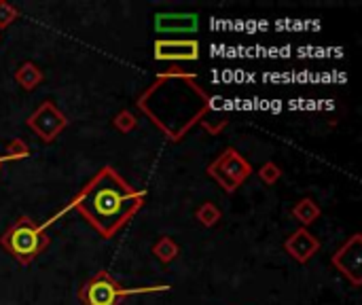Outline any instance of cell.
<instances>
[{
  "instance_id": "6da1fadb",
  "label": "cell",
  "mask_w": 362,
  "mask_h": 305,
  "mask_svg": "<svg viewBox=\"0 0 362 305\" xmlns=\"http://www.w3.org/2000/svg\"><path fill=\"white\" fill-rule=\"evenodd\" d=\"M136 106L170 142L178 144L212 110V98L195 74L170 70L157 74L138 96Z\"/></svg>"
},
{
  "instance_id": "7a4b0ae2",
  "label": "cell",
  "mask_w": 362,
  "mask_h": 305,
  "mask_svg": "<svg viewBox=\"0 0 362 305\" xmlns=\"http://www.w3.org/2000/svg\"><path fill=\"white\" fill-rule=\"evenodd\" d=\"M146 193L127 183L112 166H104L81 191L72 197L70 206L76 210L100 238H115L144 206Z\"/></svg>"
},
{
  "instance_id": "3957f363",
  "label": "cell",
  "mask_w": 362,
  "mask_h": 305,
  "mask_svg": "<svg viewBox=\"0 0 362 305\" xmlns=\"http://www.w3.org/2000/svg\"><path fill=\"white\" fill-rule=\"evenodd\" d=\"M0 246L6 255H11L17 263L30 265L34 259H38L47 246L49 236L45 225H36L30 217H19L2 236Z\"/></svg>"
},
{
  "instance_id": "277c9868",
  "label": "cell",
  "mask_w": 362,
  "mask_h": 305,
  "mask_svg": "<svg viewBox=\"0 0 362 305\" xmlns=\"http://www.w3.org/2000/svg\"><path fill=\"white\" fill-rule=\"evenodd\" d=\"M159 291H170V287L163 284V287H146V289H123L106 270H102L78 289V301L81 305H121L125 297L140 295V293H159Z\"/></svg>"
},
{
  "instance_id": "5b68a950",
  "label": "cell",
  "mask_w": 362,
  "mask_h": 305,
  "mask_svg": "<svg viewBox=\"0 0 362 305\" xmlns=\"http://www.w3.org/2000/svg\"><path fill=\"white\" fill-rule=\"evenodd\" d=\"M255 168L252 163L233 146H227L208 168L206 174L216 180V185L225 191V193H235L250 176H252Z\"/></svg>"
},
{
  "instance_id": "8992f818",
  "label": "cell",
  "mask_w": 362,
  "mask_h": 305,
  "mask_svg": "<svg viewBox=\"0 0 362 305\" xmlns=\"http://www.w3.org/2000/svg\"><path fill=\"white\" fill-rule=\"evenodd\" d=\"M68 117L57 108L53 100H45L28 119L25 125L36 134V138L45 144H51L57 140V136L68 127Z\"/></svg>"
},
{
  "instance_id": "52a82bcc",
  "label": "cell",
  "mask_w": 362,
  "mask_h": 305,
  "mask_svg": "<svg viewBox=\"0 0 362 305\" xmlns=\"http://www.w3.org/2000/svg\"><path fill=\"white\" fill-rule=\"evenodd\" d=\"M333 267L352 284V287H362V236L354 234L346 244H341L333 259Z\"/></svg>"
},
{
  "instance_id": "ba28073f",
  "label": "cell",
  "mask_w": 362,
  "mask_h": 305,
  "mask_svg": "<svg viewBox=\"0 0 362 305\" xmlns=\"http://www.w3.org/2000/svg\"><path fill=\"white\" fill-rule=\"evenodd\" d=\"M157 62H195L199 59V40L195 38H157L155 45Z\"/></svg>"
},
{
  "instance_id": "9c48e42d",
  "label": "cell",
  "mask_w": 362,
  "mask_h": 305,
  "mask_svg": "<svg viewBox=\"0 0 362 305\" xmlns=\"http://www.w3.org/2000/svg\"><path fill=\"white\" fill-rule=\"evenodd\" d=\"M284 251L286 255L299 263V265H305L308 261H312L318 251H320V240L308 229V227H299L297 231H293L286 242H284Z\"/></svg>"
},
{
  "instance_id": "30bf717a",
  "label": "cell",
  "mask_w": 362,
  "mask_h": 305,
  "mask_svg": "<svg viewBox=\"0 0 362 305\" xmlns=\"http://www.w3.org/2000/svg\"><path fill=\"white\" fill-rule=\"evenodd\" d=\"M199 25V17L195 13H157L155 30L163 34L178 32H195Z\"/></svg>"
},
{
  "instance_id": "8fae6325",
  "label": "cell",
  "mask_w": 362,
  "mask_h": 305,
  "mask_svg": "<svg viewBox=\"0 0 362 305\" xmlns=\"http://www.w3.org/2000/svg\"><path fill=\"white\" fill-rule=\"evenodd\" d=\"M13 79H15V83H17L23 91H34V89L45 81V74H42V70H40L38 64H34V62H23V64L17 66Z\"/></svg>"
},
{
  "instance_id": "7c38bea8",
  "label": "cell",
  "mask_w": 362,
  "mask_h": 305,
  "mask_svg": "<svg viewBox=\"0 0 362 305\" xmlns=\"http://www.w3.org/2000/svg\"><path fill=\"white\" fill-rule=\"evenodd\" d=\"M291 214L295 217V221L301 223V227H308V225H314V223L322 217V208L316 204V200H312V197H301V200L293 206Z\"/></svg>"
},
{
  "instance_id": "4fadbf2b",
  "label": "cell",
  "mask_w": 362,
  "mask_h": 305,
  "mask_svg": "<svg viewBox=\"0 0 362 305\" xmlns=\"http://www.w3.org/2000/svg\"><path fill=\"white\" fill-rule=\"evenodd\" d=\"M151 253H153V257H155L159 263L170 265V263H174V261L180 257V246H178L170 236H163V238H159V240L153 244Z\"/></svg>"
},
{
  "instance_id": "5bb4252c",
  "label": "cell",
  "mask_w": 362,
  "mask_h": 305,
  "mask_svg": "<svg viewBox=\"0 0 362 305\" xmlns=\"http://www.w3.org/2000/svg\"><path fill=\"white\" fill-rule=\"evenodd\" d=\"M221 217H223V212H221V208L216 206V204H212V202H202L197 208H195V219L199 221V225L202 227H216L218 225V221H221Z\"/></svg>"
},
{
  "instance_id": "9a60e30c",
  "label": "cell",
  "mask_w": 362,
  "mask_h": 305,
  "mask_svg": "<svg viewBox=\"0 0 362 305\" xmlns=\"http://www.w3.org/2000/svg\"><path fill=\"white\" fill-rule=\"evenodd\" d=\"M199 125L206 130V132H210L212 136H216V134H221L227 125H229V117L223 113V110H216V108H212L202 121H199Z\"/></svg>"
},
{
  "instance_id": "2e32d148",
  "label": "cell",
  "mask_w": 362,
  "mask_h": 305,
  "mask_svg": "<svg viewBox=\"0 0 362 305\" xmlns=\"http://www.w3.org/2000/svg\"><path fill=\"white\" fill-rule=\"evenodd\" d=\"M138 123H140L138 117H136L132 110H127V108H125V110H119V113L112 117V127H115L119 134H125V136L132 134V132H136V130H138Z\"/></svg>"
},
{
  "instance_id": "e0dca14e",
  "label": "cell",
  "mask_w": 362,
  "mask_h": 305,
  "mask_svg": "<svg viewBox=\"0 0 362 305\" xmlns=\"http://www.w3.org/2000/svg\"><path fill=\"white\" fill-rule=\"evenodd\" d=\"M25 157H30V146L23 140L13 138L4 146V155L0 157V163H4V161H19V159H25Z\"/></svg>"
},
{
  "instance_id": "ac0fdd59",
  "label": "cell",
  "mask_w": 362,
  "mask_h": 305,
  "mask_svg": "<svg viewBox=\"0 0 362 305\" xmlns=\"http://www.w3.org/2000/svg\"><path fill=\"white\" fill-rule=\"evenodd\" d=\"M257 176L263 185L267 187H274L280 178H282V168L274 161H265L259 170H257Z\"/></svg>"
},
{
  "instance_id": "d6986e66",
  "label": "cell",
  "mask_w": 362,
  "mask_h": 305,
  "mask_svg": "<svg viewBox=\"0 0 362 305\" xmlns=\"http://www.w3.org/2000/svg\"><path fill=\"white\" fill-rule=\"evenodd\" d=\"M19 17V8L8 4V2H2L0 0V30L8 28L15 19Z\"/></svg>"
}]
</instances>
